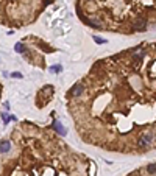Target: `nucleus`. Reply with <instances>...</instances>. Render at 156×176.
<instances>
[{
	"label": "nucleus",
	"mask_w": 156,
	"mask_h": 176,
	"mask_svg": "<svg viewBox=\"0 0 156 176\" xmlns=\"http://www.w3.org/2000/svg\"><path fill=\"white\" fill-rule=\"evenodd\" d=\"M153 142V134H144L142 137L137 139V146L139 148H147V146H150Z\"/></svg>",
	"instance_id": "nucleus-1"
},
{
	"label": "nucleus",
	"mask_w": 156,
	"mask_h": 176,
	"mask_svg": "<svg viewBox=\"0 0 156 176\" xmlns=\"http://www.w3.org/2000/svg\"><path fill=\"white\" fill-rule=\"evenodd\" d=\"M83 90H84V86L83 84H75V86L72 87V90H70V95L72 97H78V95L83 94Z\"/></svg>",
	"instance_id": "nucleus-2"
},
{
	"label": "nucleus",
	"mask_w": 156,
	"mask_h": 176,
	"mask_svg": "<svg viewBox=\"0 0 156 176\" xmlns=\"http://www.w3.org/2000/svg\"><path fill=\"white\" fill-rule=\"evenodd\" d=\"M52 128H53V129H55V131H56L58 134H61V136H66V134H67L66 128H64L61 123H58V122H55V123L52 125Z\"/></svg>",
	"instance_id": "nucleus-3"
},
{
	"label": "nucleus",
	"mask_w": 156,
	"mask_h": 176,
	"mask_svg": "<svg viewBox=\"0 0 156 176\" xmlns=\"http://www.w3.org/2000/svg\"><path fill=\"white\" fill-rule=\"evenodd\" d=\"M10 150H11L10 140H2V142H0V153H8Z\"/></svg>",
	"instance_id": "nucleus-4"
},
{
	"label": "nucleus",
	"mask_w": 156,
	"mask_h": 176,
	"mask_svg": "<svg viewBox=\"0 0 156 176\" xmlns=\"http://www.w3.org/2000/svg\"><path fill=\"white\" fill-rule=\"evenodd\" d=\"M136 28L141 30V31H144V30L147 28V20H145V19H139V20L136 22Z\"/></svg>",
	"instance_id": "nucleus-5"
},
{
	"label": "nucleus",
	"mask_w": 156,
	"mask_h": 176,
	"mask_svg": "<svg viewBox=\"0 0 156 176\" xmlns=\"http://www.w3.org/2000/svg\"><path fill=\"white\" fill-rule=\"evenodd\" d=\"M14 50H16L17 53H24V52H25V47H24V44L17 42V44H16V47H14Z\"/></svg>",
	"instance_id": "nucleus-6"
},
{
	"label": "nucleus",
	"mask_w": 156,
	"mask_h": 176,
	"mask_svg": "<svg viewBox=\"0 0 156 176\" xmlns=\"http://www.w3.org/2000/svg\"><path fill=\"white\" fill-rule=\"evenodd\" d=\"M147 170H148L150 174H154L156 173V164H150L148 167H147Z\"/></svg>",
	"instance_id": "nucleus-7"
},
{
	"label": "nucleus",
	"mask_w": 156,
	"mask_h": 176,
	"mask_svg": "<svg viewBox=\"0 0 156 176\" xmlns=\"http://www.w3.org/2000/svg\"><path fill=\"white\" fill-rule=\"evenodd\" d=\"M2 118H3V122H5V123H8L10 120H16L13 115H11V117H10V115H6V112H3V114H2Z\"/></svg>",
	"instance_id": "nucleus-8"
},
{
	"label": "nucleus",
	"mask_w": 156,
	"mask_h": 176,
	"mask_svg": "<svg viewBox=\"0 0 156 176\" xmlns=\"http://www.w3.org/2000/svg\"><path fill=\"white\" fill-rule=\"evenodd\" d=\"M94 41H95L97 44H105V42H106V39H102V38H98V36H94Z\"/></svg>",
	"instance_id": "nucleus-9"
},
{
	"label": "nucleus",
	"mask_w": 156,
	"mask_h": 176,
	"mask_svg": "<svg viewBox=\"0 0 156 176\" xmlns=\"http://www.w3.org/2000/svg\"><path fill=\"white\" fill-rule=\"evenodd\" d=\"M11 77L19 80V78H22V73H21V72H13V73H11Z\"/></svg>",
	"instance_id": "nucleus-10"
},
{
	"label": "nucleus",
	"mask_w": 156,
	"mask_h": 176,
	"mask_svg": "<svg viewBox=\"0 0 156 176\" xmlns=\"http://www.w3.org/2000/svg\"><path fill=\"white\" fill-rule=\"evenodd\" d=\"M50 70H52V72H59V70H61V66H55V67H52Z\"/></svg>",
	"instance_id": "nucleus-11"
}]
</instances>
